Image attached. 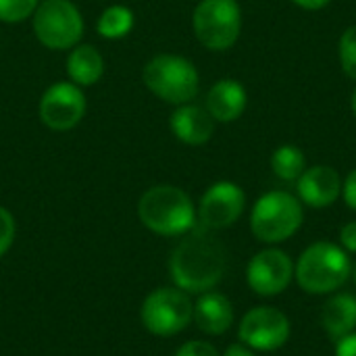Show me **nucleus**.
<instances>
[{
  "mask_svg": "<svg viewBox=\"0 0 356 356\" xmlns=\"http://www.w3.org/2000/svg\"><path fill=\"white\" fill-rule=\"evenodd\" d=\"M194 323L209 336H221L234 325V307L227 296L219 292H202L194 305Z\"/></svg>",
  "mask_w": 356,
  "mask_h": 356,
  "instance_id": "16",
  "label": "nucleus"
},
{
  "mask_svg": "<svg viewBox=\"0 0 356 356\" xmlns=\"http://www.w3.org/2000/svg\"><path fill=\"white\" fill-rule=\"evenodd\" d=\"M223 356H254V353L248 346H244V344H232Z\"/></svg>",
  "mask_w": 356,
  "mask_h": 356,
  "instance_id": "29",
  "label": "nucleus"
},
{
  "mask_svg": "<svg viewBox=\"0 0 356 356\" xmlns=\"http://www.w3.org/2000/svg\"><path fill=\"white\" fill-rule=\"evenodd\" d=\"M305 221L302 204L296 196L275 190L263 194L250 215V229L265 244H280L292 238Z\"/></svg>",
  "mask_w": 356,
  "mask_h": 356,
  "instance_id": "5",
  "label": "nucleus"
},
{
  "mask_svg": "<svg viewBox=\"0 0 356 356\" xmlns=\"http://www.w3.org/2000/svg\"><path fill=\"white\" fill-rule=\"evenodd\" d=\"M40 0H0V21L2 23H21L31 17Z\"/></svg>",
  "mask_w": 356,
  "mask_h": 356,
  "instance_id": "21",
  "label": "nucleus"
},
{
  "mask_svg": "<svg viewBox=\"0 0 356 356\" xmlns=\"http://www.w3.org/2000/svg\"><path fill=\"white\" fill-rule=\"evenodd\" d=\"M271 169L284 181H298L307 169V156L298 146L284 144L271 154Z\"/></svg>",
  "mask_w": 356,
  "mask_h": 356,
  "instance_id": "19",
  "label": "nucleus"
},
{
  "mask_svg": "<svg viewBox=\"0 0 356 356\" xmlns=\"http://www.w3.org/2000/svg\"><path fill=\"white\" fill-rule=\"evenodd\" d=\"M33 33L50 50H69L83 33L81 13L71 0H44L33 13Z\"/></svg>",
  "mask_w": 356,
  "mask_h": 356,
  "instance_id": "7",
  "label": "nucleus"
},
{
  "mask_svg": "<svg viewBox=\"0 0 356 356\" xmlns=\"http://www.w3.org/2000/svg\"><path fill=\"white\" fill-rule=\"evenodd\" d=\"M290 319L275 307L250 309L238 327V338L244 346L259 353L280 350L290 338Z\"/></svg>",
  "mask_w": 356,
  "mask_h": 356,
  "instance_id": "9",
  "label": "nucleus"
},
{
  "mask_svg": "<svg viewBox=\"0 0 356 356\" xmlns=\"http://www.w3.org/2000/svg\"><path fill=\"white\" fill-rule=\"evenodd\" d=\"M140 221L159 236H184L196 227L192 198L175 186H154L138 202Z\"/></svg>",
  "mask_w": 356,
  "mask_h": 356,
  "instance_id": "2",
  "label": "nucleus"
},
{
  "mask_svg": "<svg viewBox=\"0 0 356 356\" xmlns=\"http://www.w3.org/2000/svg\"><path fill=\"white\" fill-rule=\"evenodd\" d=\"M321 327L332 340H342L356 330V296L336 294L321 311Z\"/></svg>",
  "mask_w": 356,
  "mask_h": 356,
  "instance_id": "17",
  "label": "nucleus"
},
{
  "mask_svg": "<svg viewBox=\"0 0 356 356\" xmlns=\"http://www.w3.org/2000/svg\"><path fill=\"white\" fill-rule=\"evenodd\" d=\"M298 198L311 209L332 207L342 194V177L334 167L315 165L305 169L296 181Z\"/></svg>",
  "mask_w": 356,
  "mask_h": 356,
  "instance_id": "13",
  "label": "nucleus"
},
{
  "mask_svg": "<svg viewBox=\"0 0 356 356\" xmlns=\"http://www.w3.org/2000/svg\"><path fill=\"white\" fill-rule=\"evenodd\" d=\"M342 196H344V202L348 204V209L356 211V169L348 173V177L344 179L342 184Z\"/></svg>",
  "mask_w": 356,
  "mask_h": 356,
  "instance_id": "26",
  "label": "nucleus"
},
{
  "mask_svg": "<svg viewBox=\"0 0 356 356\" xmlns=\"http://www.w3.org/2000/svg\"><path fill=\"white\" fill-rule=\"evenodd\" d=\"M15 234H17V225H15V217L0 207V257L8 252V248L15 242Z\"/></svg>",
  "mask_w": 356,
  "mask_h": 356,
  "instance_id": "23",
  "label": "nucleus"
},
{
  "mask_svg": "<svg viewBox=\"0 0 356 356\" xmlns=\"http://www.w3.org/2000/svg\"><path fill=\"white\" fill-rule=\"evenodd\" d=\"M292 2L302 6V8H307V10H319V8L327 6L332 0H292Z\"/></svg>",
  "mask_w": 356,
  "mask_h": 356,
  "instance_id": "28",
  "label": "nucleus"
},
{
  "mask_svg": "<svg viewBox=\"0 0 356 356\" xmlns=\"http://www.w3.org/2000/svg\"><path fill=\"white\" fill-rule=\"evenodd\" d=\"M173 136L188 144V146H200L207 144L213 138L215 131V119L209 115L207 108L196 106V104H179L171 119H169Z\"/></svg>",
  "mask_w": 356,
  "mask_h": 356,
  "instance_id": "15",
  "label": "nucleus"
},
{
  "mask_svg": "<svg viewBox=\"0 0 356 356\" xmlns=\"http://www.w3.org/2000/svg\"><path fill=\"white\" fill-rule=\"evenodd\" d=\"M340 246H342L346 252H356V221L346 223V225L340 229Z\"/></svg>",
  "mask_w": 356,
  "mask_h": 356,
  "instance_id": "25",
  "label": "nucleus"
},
{
  "mask_svg": "<svg viewBox=\"0 0 356 356\" xmlns=\"http://www.w3.org/2000/svg\"><path fill=\"white\" fill-rule=\"evenodd\" d=\"M146 88L169 104H188L196 98L200 75L192 60L179 54H156L144 67Z\"/></svg>",
  "mask_w": 356,
  "mask_h": 356,
  "instance_id": "4",
  "label": "nucleus"
},
{
  "mask_svg": "<svg viewBox=\"0 0 356 356\" xmlns=\"http://www.w3.org/2000/svg\"><path fill=\"white\" fill-rule=\"evenodd\" d=\"M350 106H353V113H355L356 117V88L355 92H353V98H350Z\"/></svg>",
  "mask_w": 356,
  "mask_h": 356,
  "instance_id": "30",
  "label": "nucleus"
},
{
  "mask_svg": "<svg viewBox=\"0 0 356 356\" xmlns=\"http://www.w3.org/2000/svg\"><path fill=\"white\" fill-rule=\"evenodd\" d=\"M336 356H356V332L348 334L346 338L338 340Z\"/></svg>",
  "mask_w": 356,
  "mask_h": 356,
  "instance_id": "27",
  "label": "nucleus"
},
{
  "mask_svg": "<svg viewBox=\"0 0 356 356\" xmlns=\"http://www.w3.org/2000/svg\"><path fill=\"white\" fill-rule=\"evenodd\" d=\"M227 252L221 240L207 227H194L175 246L169 271L175 286L184 292L202 294L213 290L225 275Z\"/></svg>",
  "mask_w": 356,
  "mask_h": 356,
  "instance_id": "1",
  "label": "nucleus"
},
{
  "mask_svg": "<svg viewBox=\"0 0 356 356\" xmlns=\"http://www.w3.org/2000/svg\"><path fill=\"white\" fill-rule=\"evenodd\" d=\"M67 73H69V79L79 88L94 86L104 73V58L96 46L77 44L71 48L67 56Z\"/></svg>",
  "mask_w": 356,
  "mask_h": 356,
  "instance_id": "18",
  "label": "nucleus"
},
{
  "mask_svg": "<svg viewBox=\"0 0 356 356\" xmlns=\"http://www.w3.org/2000/svg\"><path fill=\"white\" fill-rule=\"evenodd\" d=\"M244 207H246V194L238 184L217 181L202 194L196 217L202 227L217 232L234 225L242 217Z\"/></svg>",
  "mask_w": 356,
  "mask_h": 356,
  "instance_id": "11",
  "label": "nucleus"
},
{
  "mask_svg": "<svg viewBox=\"0 0 356 356\" xmlns=\"http://www.w3.org/2000/svg\"><path fill=\"white\" fill-rule=\"evenodd\" d=\"M175 356H221L217 353V348L209 342H200V340H190L184 346L177 348Z\"/></svg>",
  "mask_w": 356,
  "mask_h": 356,
  "instance_id": "24",
  "label": "nucleus"
},
{
  "mask_svg": "<svg viewBox=\"0 0 356 356\" xmlns=\"http://www.w3.org/2000/svg\"><path fill=\"white\" fill-rule=\"evenodd\" d=\"M86 115V96L73 81L52 83L40 100V119L52 131L73 129Z\"/></svg>",
  "mask_w": 356,
  "mask_h": 356,
  "instance_id": "10",
  "label": "nucleus"
},
{
  "mask_svg": "<svg viewBox=\"0 0 356 356\" xmlns=\"http://www.w3.org/2000/svg\"><path fill=\"white\" fill-rule=\"evenodd\" d=\"M192 313L194 305L188 292L179 288H159L146 296L140 317L150 334L169 338L190 325Z\"/></svg>",
  "mask_w": 356,
  "mask_h": 356,
  "instance_id": "8",
  "label": "nucleus"
},
{
  "mask_svg": "<svg viewBox=\"0 0 356 356\" xmlns=\"http://www.w3.org/2000/svg\"><path fill=\"white\" fill-rule=\"evenodd\" d=\"M355 282H356V265H355Z\"/></svg>",
  "mask_w": 356,
  "mask_h": 356,
  "instance_id": "31",
  "label": "nucleus"
},
{
  "mask_svg": "<svg viewBox=\"0 0 356 356\" xmlns=\"http://www.w3.org/2000/svg\"><path fill=\"white\" fill-rule=\"evenodd\" d=\"M340 63L348 77L356 79V25H350L340 38Z\"/></svg>",
  "mask_w": 356,
  "mask_h": 356,
  "instance_id": "22",
  "label": "nucleus"
},
{
  "mask_svg": "<svg viewBox=\"0 0 356 356\" xmlns=\"http://www.w3.org/2000/svg\"><path fill=\"white\" fill-rule=\"evenodd\" d=\"M192 27L204 48L227 50L242 31L240 4L236 0H200L194 8Z\"/></svg>",
  "mask_w": 356,
  "mask_h": 356,
  "instance_id": "6",
  "label": "nucleus"
},
{
  "mask_svg": "<svg viewBox=\"0 0 356 356\" xmlns=\"http://www.w3.org/2000/svg\"><path fill=\"white\" fill-rule=\"evenodd\" d=\"M353 273L348 252L334 242H315L302 250L294 265L298 286L309 294H332L340 290Z\"/></svg>",
  "mask_w": 356,
  "mask_h": 356,
  "instance_id": "3",
  "label": "nucleus"
},
{
  "mask_svg": "<svg viewBox=\"0 0 356 356\" xmlns=\"http://www.w3.org/2000/svg\"><path fill=\"white\" fill-rule=\"evenodd\" d=\"M131 27H134V13L123 4H113L104 8L96 23L98 33L106 40H121L131 31Z\"/></svg>",
  "mask_w": 356,
  "mask_h": 356,
  "instance_id": "20",
  "label": "nucleus"
},
{
  "mask_svg": "<svg viewBox=\"0 0 356 356\" xmlns=\"http://www.w3.org/2000/svg\"><path fill=\"white\" fill-rule=\"evenodd\" d=\"M294 280V263L280 248L257 252L246 269V282L259 296H277L288 290Z\"/></svg>",
  "mask_w": 356,
  "mask_h": 356,
  "instance_id": "12",
  "label": "nucleus"
},
{
  "mask_svg": "<svg viewBox=\"0 0 356 356\" xmlns=\"http://www.w3.org/2000/svg\"><path fill=\"white\" fill-rule=\"evenodd\" d=\"M248 94L246 88L232 77L219 79L207 94V111L219 123H232L240 119L246 111Z\"/></svg>",
  "mask_w": 356,
  "mask_h": 356,
  "instance_id": "14",
  "label": "nucleus"
}]
</instances>
